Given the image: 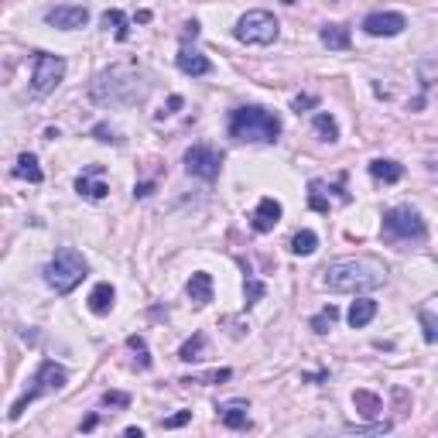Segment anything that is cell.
<instances>
[{"instance_id": "1", "label": "cell", "mask_w": 438, "mask_h": 438, "mask_svg": "<svg viewBox=\"0 0 438 438\" xmlns=\"http://www.w3.org/2000/svg\"><path fill=\"white\" fill-rule=\"evenodd\" d=\"M384 281H387V267L373 257H343L322 271V284L329 291H343V295L377 291Z\"/></svg>"}, {"instance_id": "24", "label": "cell", "mask_w": 438, "mask_h": 438, "mask_svg": "<svg viewBox=\"0 0 438 438\" xmlns=\"http://www.w3.org/2000/svg\"><path fill=\"white\" fill-rule=\"evenodd\" d=\"M315 250H319V237H315L312 230H298V233L291 237V253L308 257V253H315Z\"/></svg>"}, {"instance_id": "34", "label": "cell", "mask_w": 438, "mask_h": 438, "mask_svg": "<svg viewBox=\"0 0 438 438\" xmlns=\"http://www.w3.org/2000/svg\"><path fill=\"white\" fill-rule=\"evenodd\" d=\"M421 325H425V343H435V339H438L435 315H432V312H421Z\"/></svg>"}, {"instance_id": "36", "label": "cell", "mask_w": 438, "mask_h": 438, "mask_svg": "<svg viewBox=\"0 0 438 438\" xmlns=\"http://www.w3.org/2000/svg\"><path fill=\"white\" fill-rule=\"evenodd\" d=\"M93 137H96V141H103V144H107V141H117V137H114V130H110L107 123H96V127H93Z\"/></svg>"}, {"instance_id": "18", "label": "cell", "mask_w": 438, "mask_h": 438, "mask_svg": "<svg viewBox=\"0 0 438 438\" xmlns=\"http://www.w3.org/2000/svg\"><path fill=\"white\" fill-rule=\"evenodd\" d=\"M319 38L329 52H346L350 48V28L346 24H322Z\"/></svg>"}, {"instance_id": "11", "label": "cell", "mask_w": 438, "mask_h": 438, "mask_svg": "<svg viewBox=\"0 0 438 438\" xmlns=\"http://www.w3.org/2000/svg\"><path fill=\"white\" fill-rule=\"evenodd\" d=\"M76 192H79L82 199H107V192H110V185L103 182V164H89V168H82V175L76 178Z\"/></svg>"}, {"instance_id": "28", "label": "cell", "mask_w": 438, "mask_h": 438, "mask_svg": "<svg viewBox=\"0 0 438 438\" xmlns=\"http://www.w3.org/2000/svg\"><path fill=\"white\" fill-rule=\"evenodd\" d=\"M243 298H247V308H250V305H257V302L264 298V284H260L257 278H250V274H247V284H243Z\"/></svg>"}, {"instance_id": "30", "label": "cell", "mask_w": 438, "mask_h": 438, "mask_svg": "<svg viewBox=\"0 0 438 438\" xmlns=\"http://www.w3.org/2000/svg\"><path fill=\"white\" fill-rule=\"evenodd\" d=\"M418 72H421V89L428 93V89H432V82H435V58L428 55V58L421 62V69H418Z\"/></svg>"}, {"instance_id": "22", "label": "cell", "mask_w": 438, "mask_h": 438, "mask_svg": "<svg viewBox=\"0 0 438 438\" xmlns=\"http://www.w3.org/2000/svg\"><path fill=\"white\" fill-rule=\"evenodd\" d=\"M14 175H17V178H24V182H31V185H38L41 178H45L35 155H21V158H17V164H14Z\"/></svg>"}, {"instance_id": "21", "label": "cell", "mask_w": 438, "mask_h": 438, "mask_svg": "<svg viewBox=\"0 0 438 438\" xmlns=\"http://www.w3.org/2000/svg\"><path fill=\"white\" fill-rule=\"evenodd\" d=\"M103 28L107 31H114V38L117 41H127L130 38V28H127V14L117 10V7H110L107 14H103Z\"/></svg>"}, {"instance_id": "2", "label": "cell", "mask_w": 438, "mask_h": 438, "mask_svg": "<svg viewBox=\"0 0 438 438\" xmlns=\"http://www.w3.org/2000/svg\"><path fill=\"white\" fill-rule=\"evenodd\" d=\"M230 137L243 144H278L281 137V120L267 107H237L230 114Z\"/></svg>"}, {"instance_id": "8", "label": "cell", "mask_w": 438, "mask_h": 438, "mask_svg": "<svg viewBox=\"0 0 438 438\" xmlns=\"http://www.w3.org/2000/svg\"><path fill=\"white\" fill-rule=\"evenodd\" d=\"M219 168H223V151L209 148V144H192L185 151V171L196 175L202 182H216L219 178Z\"/></svg>"}, {"instance_id": "3", "label": "cell", "mask_w": 438, "mask_h": 438, "mask_svg": "<svg viewBox=\"0 0 438 438\" xmlns=\"http://www.w3.org/2000/svg\"><path fill=\"white\" fill-rule=\"evenodd\" d=\"M41 274H45L48 288H52L55 295H69V291H76L82 284V278L89 274V264H86V257H82L79 250L58 247V250L52 253V260L45 264Z\"/></svg>"}, {"instance_id": "42", "label": "cell", "mask_w": 438, "mask_h": 438, "mask_svg": "<svg viewBox=\"0 0 438 438\" xmlns=\"http://www.w3.org/2000/svg\"><path fill=\"white\" fill-rule=\"evenodd\" d=\"M281 3H295V0H281Z\"/></svg>"}, {"instance_id": "6", "label": "cell", "mask_w": 438, "mask_h": 438, "mask_svg": "<svg viewBox=\"0 0 438 438\" xmlns=\"http://www.w3.org/2000/svg\"><path fill=\"white\" fill-rule=\"evenodd\" d=\"M243 45H274L281 35L278 17L271 10H247L237 21V31H233Z\"/></svg>"}, {"instance_id": "32", "label": "cell", "mask_w": 438, "mask_h": 438, "mask_svg": "<svg viewBox=\"0 0 438 438\" xmlns=\"http://www.w3.org/2000/svg\"><path fill=\"white\" fill-rule=\"evenodd\" d=\"M189 421H192V411H178V414L164 418V421H161V428H182V425H189Z\"/></svg>"}, {"instance_id": "16", "label": "cell", "mask_w": 438, "mask_h": 438, "mask_svg": "<svg viewBox=\"0 0 438 438\" xmlns=\"http://www.w3.org/2000/svg\"><path fill=\"white\" fill-rule=\"evenodd\" d=\"M185 295L196 302V305H209L212 302V274H205V271H196L189 284H185Z\"/></svg>"}, {"instance_id": "26", "label": "cell", "mask_w": 438, "mask_h": 438, "mask_svg": "<svg viewBox=\"0 0 438 438\" xmlns=\"http://www.w3.org/2000/svg\"><path fill=\"white\" fill-rule=\"evenodd\" d=\"M336 319H339V308H336V305H325L319 315L312 319V329H315L319 336H325V332H329V329L336 325Z\"/></svg>"}, {"instance_id": "29", "label": "cell", "mask_w": 438, "mask_h": 438, "mask_svg": "<svg viewBox=\"0 0 438 438\" xmlns=\"http://www.w3.org/2000/svg\"><path fill=\"white\" fill-rule=\"evenodd\" d=\"M308 205L315 212H329V199L322 196V182H308Z\"/></svg>"}, {"instance_id": "4", "label": "cell", "mask_w": 438, "mask_h": 438, "mask_svg": "<svg viewBox=\"0 0 438 438\" xmlns=\"http://www.w3.org/2000/svg\"><path fill=\"white\" fill-rule=\"evenodd\" d=\"M65 384H69V370H65V366H58L55 359H41V366H38V373H35V380H31V387H28L21 398L10 404L7 418H10V421H17L31 400L45 398V394H55V391H62Z\"/></svg>"}, {"instance_id": "25", "label": "cell", "mask_w": 438, "mask_h": 438, "mask_svg": "<svg viewBox=\"0 0 438 438\" xmlns=\"http://www.w3.org/2000/svg\"><path fill=\"white\" fill-rule=\"evenodd\" d=\"M205 357V332H196L192 339H185L182 343V350H178V359H185V363H196V359Z\"/></svg>"}, {"instance_id": "27", "label": "cell", "mask_w": 438, "mask_h": 438, "mask_svg": "<svg viewBox=\"0 0 438 438\" xmlns=\"http://www.w3.org/2000/svg\"><path fill=\"white\" fill-rule=\"evenodd\" d=\"M127 346L137 353V366H141V370H151V357H148V343H144V336H127Z\"/></svg>"}, {"instance_id": "19", "label": "cell", "mask_w": 438, "mask_h": 438, "mask_svg": "<svg viewBox=\"0 0 438 438\" xmlns=\"http://www.w3.org/2000/svg\"><path fill=\"white\" fill-rule=\"evenodd\" d=\"M373 315H377V302H373V298H357V302L350 305V312H346V319H350V325H353V329L370 325V322H373Z\"/></svg>"}, {"instance_id": "38", "label": "cell", "mask_w": 438, "mask_h": 438, "mask_svg": "<svg viewBox=\"0 0 438 438\" xmlns=\"http://www.w3.org/2000/svg\"><path fill=\"white\" fill-rule=\"evenodd\" d=\"M196 35H199V21H189V24H185V41L196 38Z\"/></svg>"}, {"instance_id": "35", "label": "cell", "mask_w": 438, "mask_h": 438, "mask_svg": "<svg viewBox=\"0 0 438 438\" xmlns=\"http://www.w3.org/2000/svg\"><path fill=\"white\" fill-rule=\"evenodd\" d=\"M315 103H319V100H315L312 93H305V96H295V103H291V107L302 114V110H308V107H315Z\"/></svg>"}, {"instance_id": "20", "label": "cell", "mask_w": 438, "mask_h": 438, "mask_svg": "<svg viewBox=\"0 0 438 438\" xmlns=\"http://www.w3.org/2000/svg\"><path fill=\"white\" fill-rule=\"evenodd\" d=\"M353 407L363 418H380L384 414V400L377 398V394H370V391H357L353 394Z\"/></svg>"}, {"instance_id": "7", "label": "cell", "mask_w": 438, "mask_h": 438, "mask_svg": "<svg viewBox=\"0 0 438 438\" xmlns=\"http://www.w3.org/2000/svg\"><path fill=\"white\" fill-rule=\"evenodd\" d=\"M62 79H65V58H62V55H52V52H38V58H35V76H31V93H35V96H48Z\"/></svg>"}, {"instance_id": "9", "label": "cell", "mask_w": 438, "mask_h": 438, "mask_svg": "<svg viewBox=\"0 0 438 438\" xmlns=\"http://www.w3.org/2000/svg\"><path fill=\"white\" fill-rule=\"evenodd\" d=\"M404 28H407V17L398 10H373V14L363 17V31L370 38H394Z\"/></svg>"}, {"instance_id": "40", "label": "cell", "mask_w": 438, "mask_h": 438, "mask_svg": "<svg viewBox=\"0 0 438 438\" xmlns=\"http://www.w3.org/2000/svg\"><path fill=\"white\" fill-rule=\"evenodd\" d=\"M96 421H100V418H96V414H89V418L82 421V432H93V428H96Z\"/></svg>"}, {"instance_id": "41", "label": "cell", "mask_w": 438, "mask_h": 438, "mask_svg": "<svg viewBox=\"0 0 438 438\" xmlns=\"http://www.w3.org/2000/svg\"><path fill=\"white\" fill-rule=\"evenodd\" d=\"M123 435H127V438H144V432H141V428H127Z\"/></svg>"}, {"instance_id": "14", "label": "cell", "mask_w": 438, "mask_h": 438, "mask_svg": "<svg viewBox=\"0 0 438 438\" xmlns=\"http://www.w3.org/2000/svg\"><path fill=\"white\" fill-rule=\"evenodd\" d=\"M219 421L230 432H247L250 428V414H247V400H230L219 407Z\"/></svg>"}, {"instance_id": "39", "label": "cell", "mask_w": 438, "mask_h": 438, "mask_svg": "<svg viewBox=\"0 0 438 438\" xmlns=\"http://www.w3.org/2000/svg\"><path fill=\"white\" fill-rule=\"evenodd\" d=\"M175 110H182V96H171V100H168V110H164V114H175Z\"/></svg>"}, {"instance_id": "10", "label": "cell", "mask_w": 438, "mask_h": 438, "mask_svg": "<svg viewBox=\"0 0 438 438\" xmlns=\"http://www.w3.org/2000/svg\"><path fill=\"white\" fill-rule=\"evenodd\" d=\"M45 24H52L58 31H76V28L89 24V10L82 3H58V7L45 10Z\"/></svg>"}, {"instance_id": "31", "label": "cell", "mask_w": 438, "mask_h": 438, "mask_svg": "<svg viewBox=\"0 0 438 438\" xmlns=\"http://www.w3.org/2000/svg\"><path fill=\"white\" fill-rule=\"evenodd\" d=\"M100 400H103L107 407H130V394H123V391H107Z\"/></svg>"}, {"instance_id": "33", "label": "cell", "mask_w": 438, "mask_h": 438, "mask_svg": "<svg viewBox=\"0 0 438 438\" xmlns=\"http://www.w3.org/2000/svg\"><path fill=\"white\" fill-rule=\"evenodd\" d=\"M230 377H233L230 370H212V373H205L199 380H182V384H205V380H209V384H219V380H230Z\"/></svg>"}, {"instance_id": "15", "label": "cell", "mask_w": 438, "mask_h": 438, "mask_svg": "<svg viewBox=\"0 0 438 438\" xmlns=\"http://www.w3.org/2000/svg\"><path fill=\"white\" fill-rule=\"evenodd\" d=\"M114 298H117L114 284H110V281H100V284L89 291V312H93V315H107V312L114 308Z\"/></svg>"}, {"instance_id": "37", "label": "cell", "mask_w": 438, "mask_h": 438, "mask_svg": "<svg viewBox=\"0 0 438 438\" xmlns=\"http://www.w3.org/2000/svg\"><path fill=\"white\" fill-rule=\"evenodd\" d=\"M151 189H155V185H151V182H144V185H137V189H134V196H137V199H144V196H151Z\"/></svg>"}, {"instance_id": "17", "label": "cell", "mask_w": 438, "mask_h": 438, "mask_svg": "<svg viewBox=\"0 0 438 438\" xmlns=\"http://www.w3.org/2000/svg\"><path fill=\"white\" fill-rule=\"evenodd\" d=\"M370 175L377 182H384V185H394V182L404 178V164H398V161H391V158H373L370 161Z\"/></svg>"}, {"instance_id": "12", "label": "cell", "mask_w": 438, "mask_h": 438, "mask_svg": "<svg viewBox=\"0 0 438 438\" xmlns=\"http://www.w3.org/2000/svg\"><path fill=\"white\" fill-rule=\"evenodd\" d=\"M281 216H284L281 202H278V199H271V196H264V199L257 202L253 216H250V226H253L257 233H271V230H274V226L281 223Z\"/></svg>"}, {"instance_id": "5", "label": "cell", "mask_w": 438, "mask_h": 438, "mask_svg": "<svg viewBox=\"0 0 438 438\" xmlns=\"http://www.w3.org/2000/svg\"><path fill=\"white\" fill-rule=\"evenodd\" d=\"M380 233L387 240H398V243H421L428 237V226H425V216L411 205H394L384 212V226Z\"/></svg>"}, {"instance_id": "13", "label": "cell", "mask_w": 438, "mask_h": 438, "mask_svg": "<svg viewBox=\"0 0 438 438\" xmlns=\"http://www.w3.org/2000/svg\"><path fill=\"white\" fill-rule=\"evenodd\" d=\"M175 65H178L185 76H209V72H212V62L202 55L199 48H189V45H182V48H178Z\"/></svg>"}, {"instance_id": "23", "label": "cell", "mask_w": 438, "mask_h": 438, "mask_svg": "<svg viewBox=\"0 0 438 438\" xmlns=\"http://www.w3.org/2000/svg\"><path fill=\"white\" fill-rule=\"evenodd\" d=\"M312 127H315V134H319L325 144H336V141H339V123H336L332 114H315Z\"/></svg>"}]
</instances>
